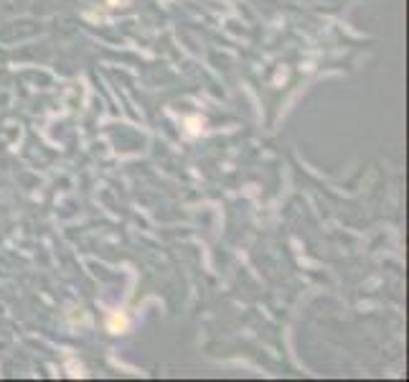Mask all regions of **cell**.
I'll return each instance as SVG.
<instances>
[{"instance_id": "1", "label": "cell", "mask_w": 409, "mask_h": 382, "mask_svg": "<svg viewBox=\"0 0 409 382\" xmlns=\"http://www.w3.org/2000/svg\"><path fill=\"white\" fill-rule=\"evenodd\" d=\"M110 326H112V331H115V334H119V331H122V329L127 326V321H125L122 316H115V318L110 321Z\"/></svg>"}]
</instances>
